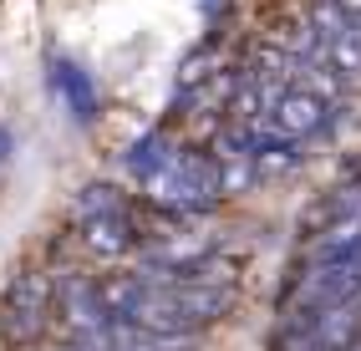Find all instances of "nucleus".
Instances as JSON below:
<instances>
[{
    "mask_svg": "<svg viewBox=\"0 0 361 351\" xmlns=\"http://www.w3.org/2000/svg\"><path fill=\"white\" fill-rule=\"evenodd\" d=\"M97 295L107 316L158 336H194L229 311V285L214 275V260L188 265V270H163V265L117 270L97 280Z\"/></svg>",
    "mask_w": 361,
    "mask_h": 351,
    "instance_id": "obj_1",
    "label": "nucleus"
},
{
    "mask_svg": "<svg viewBox=\"0 0 361 351\" xmlns=\"http://www.w3.org/2000/svg\"><path fill=\"white\" fill-rule=\"evenodd\" d=\"M128 168L137 178V189L158 209H173V214H204V209H214L219 194H224L219 163L194 153V148L168 143L158 133L142 137V143L128 153Z\"/></svg>",
    "mask_w": 361,
    "mask_h": 351,
    "instance_id": "obj_2",
    "label": "nucleus"
},
{
    "mask_svg": "<svg viewBox=\"0 0 361 351\" xmlns=\"http://www.w3.org/2000/svg\"><path fill=\"white\" fill-rule=\"evenodd\" d=\"M77 224L87 234V245L97 254H128L133 245H142V234L133 229L128 204L117 199L112 189H87L77 199Z\"/></svg>",
    "mask_w": 361,
    "mask_h": 351,
    "instance_id": "obj_3",
    "label": "nucleus"
},
{
    "mask_svg": "<svg viewBox=\"0 0 361 351\" xmlns=\"http://www.w3.org/2000/svg\"><path fill=\"white\" fill-rule=\"evenodd\" d=\"M326 117H331V97H321V92H310V87L295 82V87H285L270 102V112L259 117V128L270 137H280V143H300V137L326 128Z\"/></svg>",
    "mask_w": 361,
    "mask_h": 351,
    "instance_id": "obj_4",
    "label": "nucleus"
},
{
    "mask_svg": "<svg viewBox=\"0 0 361 351\" xmlns=\"http://www.w3.org/2000/svg\"><path fill=\"white\" fill-rule=\"evenodd\" d=\"M46 316H51V285H46V275H20L6 290V300H0V336L11 346H26L41 336Z\"/></svg>",
    "mask_w": 361,
    "mask_h": 351,
    "instance_id": "obj_5",
    "label": "nucleus"
},
{
    "mask_svg": "<svg viewBox=\"0 0 361 351\" xmlns=\"http://www.w3.org/2000/svg\"><path fill=\"white\" fill-rule=\"evenodd\" d=\"M51 87H56V97L71 107V117H77V123H87V117L97 112V92H92V82H87L82 66L56 61V66H51Z\"/></svg>",
    "mask_w": 361,
    "mask_h": 351,
    "instance_id": "obj_6",
    "label": "nucleus"
},
{
    "mask_svg": "<svg viewBox=\"0 0 361 351\" xmlns=\"http://www.w3.org/2000/svg\"><path fill=\"white\" fill-rule=\"evenodd\" d=\"M331 6L341 11V16H351V20H361V0H331Z\"/></svg>",
    "mask_w": 361,
    "mask_h": 351,
    "instance_id": "obj_7",
    "label": "nucleus"
},
{
    "mask_svg": "<svg viewBox=\"0 0 361 351\" xmlns=\"http://www.w3.org/2000/svg\"><path fill=\"white\" fill-rule=\"evenodd\" d=\"M6 163H11V133L0 128V168H6Z\"/></svg>",
    "mask_w": 361,
    "mask_h": 351,
    "instance_id": "obj_8",
    "label": "nucleus"
}]
</instances>
